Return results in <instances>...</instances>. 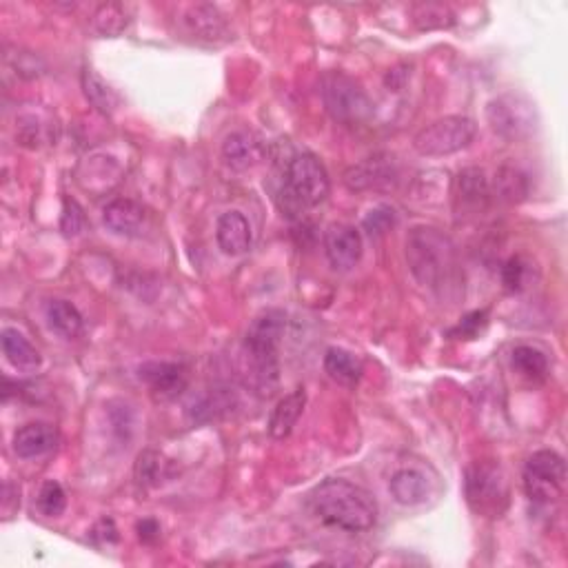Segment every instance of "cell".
<instances>
[{"label": "cell", "instance_id": "1", "mask_svg": "<svg viewBox=\"0 0 568 568\" xmlns=\"http://www.w3.org/2000/svg\"><path fill=\"white\" fill-rule=\"evenodd\" d=\"M311 511L320 522L347 533H364L378 520L375 497L349 480H327L311 493Z\"/></svg>", "mask_w": 568, "mask_h": 568}, {"label": "cell", "instance_id": "2", "mask_svg": "<svg viewBox=\"0 0 568 568\" xmlns=\"http://www.w3.org/2000/svg\"><path fill=\"white\" fill-rule=\"evenodd\" d=\"M409 269L424 287L446 296L458 287V253L449 236L433 227H415L407 238Z\"/></svg>", "mask_w": 568, "mask_h": 568}, {"label": "cell", "instance_id": "3", "mask_svg": "<svg viewBox=\"0 0 568 568\" xmlns=\"http://www.w3.org/2000/svg\"><path fill=\"white\" fill-rule=\"evenodd\" d=\"M287 329V316L280 309H267L253 318L245 336V355L251 375L260 389H271L278 380V351Z\"/></svg>", "mask_w": 568, "mask_h": 568}, {"label": "cell", "instance_id": "4", "mask_svg": "<svg viewBox=\"0 0 568 568\" xmlns=\"http://www.w3.org/2000/svg\"><path fill=\"white\" fill-rule=\"evenodd\" d=\"M329 174L322 162L313 154H300L293 158L284 171V187L280 196L284 198L282 211L287 216H296L322 205L329 196Z\"/></svg>", "mask_w": 568, "mask_h": 568}, {"label": "cell", "instance_id": "5", "mask_svg": "<svg viewBox=\"0 0 568 568\" xmlns=\"http://www.w3.org/2000/svg\"><path fill=\"white\" fill-rule=\"evenodd\" d=\"M466 500L471 509L484 517H500L509 504V482L500 464L473 462L466 469Z\"/></svg>", "mask_w": 568, "mask_h": 568}, {"label": "cell", "instance_id": "6", "mask_svg": "<svg viewBox=\"0 0 568 568\" xmlns=\"http://www.w3.org/2000/svg\"><path fill=\"white\" fill-rule=\"evenodd\" d=\"M486 120L497 134L509 142L531 138L537 129V109L524 94H502L486 105Z\"/></svg>", "mask_w": 568, "mask_h": 568}, {"label": "cell", "instance_id": "7", "mask_svg": "<svg viewBox=\"0 0 568 568\" xmlns=\"http://www.w3.org/2000/svg\"><path fill=\"white\" fill-rule=\"evenodd\" d=\"M322 98L333 120L344 125H360L373 114V103L367 91L340 71H329L322 78Z\"/></svg>", "mask_w": 568, "mask_h": 568}, {"label": "cell", "instance_id": "8", "mask_svg": "<svg viewBox=\"0 0 568 568\" xmlns=\"http://www.w3.org/2000/svg\"><path fill=\"white\" fill-rule=\"evenodd\" d=\"M475 131L478 127L469 116H446L418 131L413 138V149L426 158L451 156L471 145Z\"/></svg>", "mask_w": 568, "mask_h": 568}, {"label": "cell", "instance_id": "9", "mask_svg": "<svg viewBox=\"0 0 568 568\" xmlns=\"http://www.w3.org/2000/svg\"><path fill=\"white\" fill-rule=\"evenodd\" d=\"M566 464L555 451H537L524 466V491L537 504L557 502L564 495Z\"/></svg>", "mask_w": 568, "mask_h": 568}, {"label": "cell", "instance_id": "10", "mask_svg": "<svg viewBox=\"0 0 568 568\" xmlns=\"http://www.w3.org/2000/svg\"><path fill=\"white\" fill-rule=\"evenodd\" d=\"M398 180L400 171L391 156H373L344 171V185L351 191H389Z\"/></svg>", "mask_w": 568, "mask_h": 568}, {"label": "cell", "instance_id": "11", "mask_svg": "<svg viewBox=\"0 0 568 568\" xmlns=\"http://www.w3.org/2000/svg\"><path fill=\"white\" fill-rule=\"evenodd\" d=\"M182 29L185 34L196 40V43L218 45L229 40V25L225 16L218 12V7L213 5H191L185 9V14L180 16Z\"/></svg>", "mask_w": 568, "mask_h": 568}, {"label": "cell", "instance_id": "12", "mask_svg": "<svg viewBox=\"0 0 568 568\" xmlns=\"http://www.w3.org/2000/svg\"><path fill=\"white\" fill-rule=\"evenodd\" d=\"M138 378L147 384L156 400H174L187 389V369L178 362H145L138 369Z\"/></svg>", "mask_w": 568, "mask_h": 568}, {"label": "cell", "instance_id": "13", "mask_svg": "<svg viewBox=\"0 0 568 568\" xmlns=\"http://www.w3.org/2000/svg\"><path fill=\"white\" fill-rule=\"evenodd\" d=\"M324 253L336 271H351L362 256V236L351 225L336 222L324 233Z\"/></svg>", "mask_w": 568, "mask_h": 568}, {"label": "cell", "instance_id": "14", "mask_svg": "<svg viewBox=\"0 0 568 568\" xmlns=\"http://www.w3.org/2000/svg\"><path fill=\"white\" fill-rule=\"evenodd\" d=\"M103 220L111 233L125 238L140 236L142 229L147 225V211L136 200L118 198L109 202L103 211Z\"/></svg>", "mask_w": 568, "mask_h": 568}, {"label": "cell", "instance_id": "15", "mask_svg": "<svg viewBox=\"0 0 568 568\" xmlns=\"http://www.w3.org/2000/svg\"><path fill=\"white\" fill-rule=\"evenodd\" d=\"M491 182L486 178L484 169L469 167L455 180V200L464 211L480 213L491 202Z\"/></svg>", "mask_w": 568, "mask_h": 568}, {"label": "cell", "instance_id": "16", "mask_svg": "<svg viewBox=\"0 0 568 568\" xmlns=\"http://www.w3.org/2000/svg\"><path fill=\"white\" fill-rule=\"evenodd\" d=\"M58 442V433L52 424L47 422H29L20 426L14 435V453L23 460L40 458L49 453Z\"/></svg>", "mask_w": 568, "mask_h": 568}, {"label": "cell", "instance_id": "17", "mask_svg": "<svg viewBox=\"0 0 568 568\" xmlns=\"http://www.w3.org/2000/svg\"><path fill=\"white\" fill-rule=\"evenodd\" d=\"M216 238L220 249L227 256H242L251 249V225L240 211H227L222 213L216 227Z\"/></svg>", "mask_w": 568, "mask_h": 568}, {"label": "cell", "instance_id": "18", "mask_svg": "<svg viewBox=\"0 0 568 568\" xmlns=\"http://www.w3.org/2000/svg\"><path fill=\"white\" fill-rule=\"evenodd\" d=\"M262 156H265V147H262V142L256 136L247 134V131L229 134L225 142H222V158H225L231 169L245 171L256 167Z\"/></svg>", "mask_w": 568, "mask_h": 568}, {"label": "cell", "instance_id": "19", "mask_svg": "<svg viewBox=\"0 0 568 568\" xmlns=\"http://www.w3.org/2000/svg\"><path fill=\"white\" fill-rule=\"evenodd\" d=\"M304 404H307V393H304V389H296L293 393L284 395L269 418L271 438L276 440L287 438V435L293 431V426L298 424L300 415L304 411Z\"/></svg>", "mask_w": 568, "mask_h": 568}, {"label": "cell", "instance_id": "20", "mask_svg": "<svg viewBox=\"0 0 568 568\" xmlns=\"http://www.w3.org/2000/svg\"><path fill=\"white\" fill-rule=\"evenodd\" d=\"M389 491L393 500L402 506H418L424 504L429 497V482L426 475L418 469H400L393 473Z\"/></svg>", "mask_w": 568, "mask_h": 568}, {"label": "cell", "instance_id": "21", "mask_svg": "<svg viewBox=\"0 0 568 568\" xmlns=\"http://www.w3.org/2000/svg\"><path fill=\"white\" fill-rule=\"evenodd\" d=\"M324 371H327L329 378L336 380L338 384L355 387V384L362 380L364 364L355 353L340 347H331L327 355H324Z\"/></svg>", "mask_w": 568, "mask_h": 568}, {"label": "cell", "instance_id": "22", "mask_svg": "<svg viewBox=\"0 0 568 568\" xmlns=\"http://www.w3.org/2000/svg\"><path fill=\"white\" fill-rule=\"evenodd\" d=\"M3 353L7 362L18 371H36L40 367V353L18 329H3Z\"/></svg>", "mask_w": 568, "mask_h": 568}, {"label": "cell", "instance_id": "23", "mask_svg": "<svg viewBox=\"0 0 568 568\" xmlns=\"http://www.w3.org/2000/svg\"><path fill=\"white\" fill-rule=\"evenodd\" d=\"M45 318H47L49 329L65 340H76L85 327L80 311L67 300L49 302L45 309Z\"/></svg>", "mask_w": 568, "mask_h": 568}, {"label": "cell", "instance_id": "24", "mask_svg": "<svg viewBox=\"0 0 568 568\" xmlns=\"http://www.w3.org/2000/svg\"><path fill=\"white\" fill-rule=\"evenodd\" d=\"M131 23V7L123 3H105L96 9L94 18H91V27L94 32L107 38H116L125 32Z\"/></svg>", "mask_w": 568, "mask_h": 568}, {"label": "cell", "instance_id": "25", "mask_svg": "<svg viewBox=\"0 0 568 568\" xmlns=\"http://www.w3.org/2000/svg\"><path fill=\"white\" fill-rule=\"evenodd\" d=\"M511 362L513 369L526 380L540 382L546 378V373H549V358H546V353L537 347H531V344H520V347H515Z\"/></svg>", "mask_w": 568, "mask_h": 568}, {"label": "cell", "instance_id": "26", "mask_svg": "<svg viewBox=\"0 0 568 568\" xmlns=\"http://www.w3.org/2000/svg\"><path fill=\"white\" fill-rule=\"evenodd\" d=\"M83 91L85 98L91 103V107H96L100 114L111 116L118 109L120 98L114 89H111L103 78H100L94 69L83 71Z\"/></svg>", "mask_w": 568, "mask_h": 568}, {"label": "cell", "instance_id": "27", "mask_svg": "<svg viewBox=\"0 0 568 568\" xmlns=\"http://www.w3.org/2000/svg\"><path fill=\"white\" fill-rule=\"evenodd\" d=\"M526 191H529V185H526L524 174L511 167H502L491 182V196L502 202H511V205L524 200Z\"/></svg>", "mask_w": 568, "mask_h": 568}, {"label": "cell", "instance_id": "28", "mask_svg": "<svg viewBox=\"0 0 568 568\" xmlns=\"http://www.w3.org/2000/svg\"><path fill=\"white\" fill-rule=\"evenodd\" d=\"M169 478V462L165 455L158 451H142L136 462V480L142 486H158L162 480Z\"/></svg>", "mask_w": 568, "mask_h": 568}, {"label": "cell", "instance_id": "29", "mask_svg": "<svg viewBox=\"0 0 568 568\" xmlns=\"http://www.w3.org/2000/svg\"><path fill=\"white\" fill-rule=\"evenodd\" d=\"M413 23L418 25L422 32H431V29L451 27L455 23V16L446 5L422 3L413 7Z\"/></svg>", "mask_w": 568, "mask_h": 568}, {"label": "cell", "instance_id": "30", "mask_svg": "<svg viewBox=\"0 0 568 568\" xmlns=\"http://www.w3.org/2000/svg\"><path fill=\"white\" fill-rule=\"evenodd\" d=\"M533 276V262L526 256H513L504 262L502 267V284L506 291L517 293L526 289Z\"/></svg>", "mask_w": 568, "mask_h": 568}, {"label": "cell", "instance_id": "31", "mask_svg": "<svg viewBox=\"0 0 568 568\" xmlns=\"http://www.w3.org/2000/svg\"><path fill=\"white\" fill-rule=\"evenodd\" d=\"M38 509L47 517H60L67 509V495L65 489L54 480H47L40 486L38 493Z\"/></svg>", "mask_w": 568, "mask_h": 568}, {"label": "cell", "instance_id": "32", "mask_svg": "<svg viewBox=\"0 0 568 568\" xmlns=\"http://www.w3.org/2000/svg\"><path fill=\"white\" fill-rule=\"evenodd\" d=\"M486 324H489V311L486 309L473 311L469 313V316L462 318L458 327L451 331V336L460 338V340H475L486 329Z\"/></svg>", "mask_w": 568, "mask_h": 568}, {"label": "cell", "instance_id": "33", "mask_svg": "<svg viewBox=\"0 0 568 568\" xmlns=\"http://www.w3.org/2000/svg\"><path fill=\"white\" fill-rule=\"evenodd\" d=\"M395 222H398L395 211L387 205H380V207H375L367 218H364V229H367L371 236H382V233H387L395 227Z\"/></svg>", "mask_w": 568, "mask_h": 568}, {"label": "cell", "instance_id": "34", "mask_svg": "<svg viewBox=\"0 0 568 568\" xmlns=\"http://www.w3.org/2000/svg\"><path fill=\"white\" fill-rule=\"evenodd\" d=\"M85 225V216H83V209L76 200L65 198L63 200V218H60V229H63L65 236H78L80 231H83Z\"/></svg>", "mask_w": 568, "mask_h": 568}, {"label": "cell", "instance_id": "35", "mask_svg": "<svg viewBox=\"0 0 568 568\" xmlns=\"http://www.w3.org/2000/svg\"><path fill=\"white\" fill-rule=\"evenodd\" d=\"M91 537H94V540H98V542H103V544H116L120 540L116 524H114V520H109V517H103V520H100L94 526Z\"/></svg>", "mask_w": 568, "mask_h": 568}, {"label": "cell", "instance_id": "36", "mask_svg": "<svg viewBox=\"0 0 568 568\" xmlns=\"http://www.w3.org/2000/svg\"><path fill=\"white\" fill-rule=\"evenodd\" d=\"M136 531H138V537H140L142 542L151 544V542H156L158 537H160V524L156 520H142V522H138Z\"/></svg>", "mask_w": 568, "mask_h": 568}]
</instances>
